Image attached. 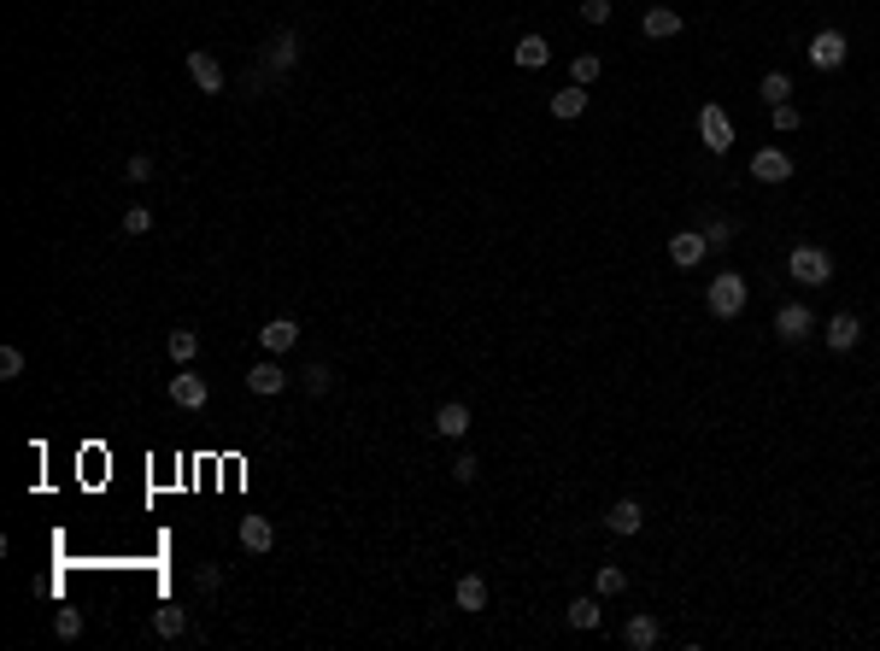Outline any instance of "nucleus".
<instances>
[{
	"label": "nucleus",
	"instance_id": "nucleus-1",
	"mask_svg": "<svg viewBox=\"0 0 880 651\" xmlns=\"http://www.w3.org/2000/svg\"><path fill=\"white\" fill-rule=\"evenodd\" d=\"M746 299H751V287H746L740 270H722V277L704 287V306H711V317H722V323L740 317V311H746Z\"/></svg>",
	"mask_w": 880,
	"mask_h": 651
},
{
	"label": "nucleus",
	"instance_id": "nucleus-2",
	"mask_svg": "<svg viewBox=\"0 0 880 651\" xmlns=\"http://www.w3.org/2000/svg\"><path fill=\"white\" fill-rule=\"evenodd\" d=\"M787 277L804 282V287H822V282H834V258H827L816 241H804V247H792V253H787Z\"/></svg>",
	"mask_w": 880,
	"mask_h": 651
},
{
	"label": "nucleus",
	"instance_id": "nucleus-3",
	"mask_svg": "<svg viewBox=\"0 0 880 651\" xmlns=\"http://www.w3.org/2000/svg\"><path fill=\"white\" fill-rule=\"evenodd\" d=\"M258 65H265L270 77L294 71V65H300V35H294V30H276V35L265 42V53H258Z\"/></svg>",
	"mask_w": 880,
	"mask_h": 651
},
{
	"label": "nucleus",
	"instance_id": "nucleus-4",
	"mask_svg": "<svg viewBox=\"0 0 880 651\" xmlns=\"http://www.w3.org/2000/svg\"><path fill=\"white\" fill-rule=\"evenodd\" d=\"M804 53H810V65H816V71H839V65H846V53H851V42H846L839 30H816Z\"/></svg>",
	"mask_w": 880,
	"mask_h": 651
},
{
	"label": "nucleus",
	"instance_id": "nucleus-5",
	"mask_svg": "<svg viewBox=\"0 0 880 651\" xmlns=\"http://www.w3.org/2000/svg\"><path fill=\"white\" fill-rule=\"evenodd\" d=\"M699 135H704V147H711V153H728V147H734V123H728V112L716 106V100L699 112Z\"/></svg>",
	"mask_w": 880,
	"mask_h": 651
},
{
	"label": "nucleus",
	"instance_id": "nucleus-6",
	"mask_svg": "<svg viewBox=\"0 0 880 651\" xmlns=\"http://www.w3.org/2000/svg\"><path fill=\"white\" fill-rule=\"evenodd\" d=\"M822 341L834 346V353H851V346L863 341V317L857 311H834V317L822 323Z\"/></svg>",
	"mask_w": 880,
	"mask_h": 651
},
{
	"label": "nucleus",
	"instance_id": "nucleus-7",
	"mask_svg": "<svg viewBox=\"0 0 880 651\" xmlns=\"http://www.w3.org/2000/svg\"><path fill=\"white\" fill-rule=\"evenodd\" d=\"M810 329H816V311H810V306H798V299L775 311V335H780L787 346H798V341H804Z\"/></svg>",
	"mask_w": 880,
	"mask_h": 651
},
{
	"label": "nucleus",
	"instance_id": "nucleus-8",
	"mask_svg": "<svg viewBox=\"0 0 880 651\" xmlns=\"http://www.w3.org/2000/svg\"><path fill=\"white\" fill-rule=\"evenodd\" d=\"M170 399H177L182 411H206V399H212V387H206V375H189V364H182L177 375H170Z\"/></svg>",
	"mask_w": 880,
	"mask_h": 651
},
{
	"label": "nucleus",
	"instance_id": "nucleus-9",
	"mask_svg": "<svg viewBox=\"0 0 880 651\" xmlns=\"http://www.w3.org/2000/svg\"><path fill=\"white\" fill-rule=\"evenodd\" d=\"M751 177L758 182H787L792 177V153L787 147H758V153H751Z\"/></svg>",
	"mask_w": 880,
	"mask_h": 651
},
{
	"label": "nucleus",
	"instance_id": "nucleus-10",
	"mask_svg": "<svg viewBox=\"0 0 880 651\" xmlns=\"http://www.w3.org/2000/svg\"><path fill=\"white\" fill-rule=\"evenodd\" d=\"M704 253H711V241H704L699 229H681V235H669V258H675L681 270H699V265H704Z\"/></svg>",
	"mask_w": 880,
	"mask_h": 651
},
{
	"label": "nucleus",
	"instance_id": "nucleus-11",
	"mask_svg": "<svg viewBox=\"0 0 880 651\" xmlns=\"http://www.w3.org/2000/svg\"><path fill=\"white\" fill-rule=\"evenodd\" d=\"M189 77H194L200 94H223V65H218V53H206V47L189 53Z\"/></svg>",
	"mask_w": 880,
	"mask_h": 651
},
{
	"label": "nucleus",
	"instance_id": "nucleus-12",
	"mask_svg": "<svg viewBox=\"0 0 880 651\" xmlns=\"http://www.w3.org/2000/svg\"><path fill=\"white\" fill-rule=\"evenodd\" d=\"M604 529L611 534H640L646 529V505H640V499H616V505L604 510Z\"/></svg>",
	"mask_w": 880,
	"mask_h": 651
},
{
	"label": "nucleus",
	"instance_id": "nucleus-13",
	"mask_svg": "<svg viewBox=\"0 0 880 651\" xmlns=\"http://www.w3.org/2000/svg\"><path fill=\"white\" fill-rule=\"evenodd\" d=\"M294 341H300V323H294V317H270L265 329H258V346H265L270 358H282Z\"/></svg>",
	"mask_w": 880,
	"mask_h": 651
},
{
	"label": "nucleus",
	"instance_id": "nucleus-14",
	"mask_svg": "<svg viewBox=\"0 0 880 651\" xmlns=\"http://www.w3.org/2000/svg\"><path fill=\"white\" fill-rule=\"evenodd\" d=\"M640 35H652V42L681 35V12L675 6H646V12H640Z\"/></svg>",
	"mask_w": 880,
	"mask_h": 651
},
{
	"label": "nucleus",
	"instance_id": "nucleus-15",
	"mask_svg": "<svg viewBox=\"0 0 880 651\" xmlns=\"http://www.w3.org/2000/svg\"><path fill=\"white\" fill-rule=\"evenodd\" d=\"M658 640H663V628H658V617H652V610L628 617V628H623V646H628V651H652Z\"/></svg>",
	"mask_w": 880,
	"mask_h": 651
},
{
	"label": "nucleus",
	"instance_id": "nucleus-16",
	"mask_svg": "<svg viewBox=\"0 0 880 651\" xmlns=\"http://www.w3.org/2000/svg\"><path fill=\"white\" fill-rule=\"evenodd\" d=\"M270 546H276V522L270 517H241V552H270Z\"/></svg>",
	"mask_w": 880,
	"mask_h": 651
},
{
	"label": "nucleus",
	"instance_id": "nucleus-17",
	"mask_svg": "<svg viewBox=\"0 0 880 651\" xmlns=\"http://www.w3.org/2000/svg\"><path fill=\"white\" fill-rule=\"evenodd\" d=\"M435 434H446V441H464L469 434V405L464 399H446V405L435 411Z\"/></svg>",
	"mask_w": 880,
	"mask_h": 651
},
{
	"label": "nucleus",
	"instance_id": "nucleus-18",
	"mask_svg": "<svg viewBox=\"0 0 880 651\" xmlns=\"http://www.w3.org/2000/svg\"><path fill=\"white\" fill-rule=\"evenodd\" d=\"M247 387H253V394H282V387H288V370H282L276 358L265 353V364H253V370H247Z\"/></svg>",
	"mask_w": 880,
	"mask_h": 651
},
{
	"label": "nucleus",
	"instance_id": "nucleus-19",
	"mask_svg": "<svg viewBox=\"0 0 880 651\" xmlns=\"http://www.w3.org/2000/svg\"><path fill=\"white\" fill-rule=\"evenodd\" d=\"M581 112H587V89H581V83H569V89H557V94H552V118L575 123Z\"/></svg>",
	"mask_w": 880,
	"mask_h": 651
},
{
	"label": "nucleus",
	"instance_id": "nucleus-20",
	"mask_svg": "<svg viewBox=\"0 0 880 651\" xmlns=\"http://www.w3.org/2000/svg\"><path fill=\"white\" fill-rule=\"evenodd\" d=\"M452 598H458V610H488V581L481 575H458Z\"/></svg>",
	"mask_w": 880,
	"mask_h": 651
},
{
	"label": "nucleus",
	"instance_id": "nucleus-21",
	"mask_svg": "<svg viewBox=\"0 0 880 651\" xmlns=\"http://www.w3.org/2000/svg\"><path fill=\"white\" fill-rule=\"evenodd\" d=\"M165 353H170V364H194V358H200V335L194 329H170V341H165Z\"/></svg>",
	"mask_w": 880,
	"mask_h": 651
},
{
	"label": "nucleus",
	"instance_id": "nucleus-22",
	"mask_svg": "<svg viewBox=\"0 0 880 651\" xmlns=\"http://www.w3.org/2000/svg\"><path fill=\"white\" fill-rule=\"evenodd\" d=\"M593 593H599V598H623V593H628V569H623V563H599V575H593Z\"/></svg>",
	"mask_w": 880,
	"mask_h": 651
},
{
	"label": "nucleus",
	"instance_id": "nucleus-23",
	"mask_svg": "<svg viewBox=\"0 0 880 651\" xmlns=\"http://www.w3.org/2000/svg\"><path fill=\"white\" fill-rule=\"evenodd\" d=\"M546 59H552V42H546V35H523V42H517V65H523V71H540Z\"/></svg>",
	"mask_w": 880,
	"mask_h": 651
},
{
	"label": "nucleus",
	"instance_id": "nucleus-24",
	"mask_svg": "<svg viewBox=\"0 0 880 651\" xmlns=\"http://www.w3.org/2000/svg\"><path fill=\"white\" fill-rule=\"evenodd\" d=\"M153 634L159 640H182V634H189V617H182L177 605H159L153 610Z\"/></svg>",
	"mask_w": 880,
	"mask_h": 651
},
{
	"label": "nucleus",
	"instance_id": "nucleus-25",
	"mask_svg": "<svg viewBox=\"0 0 880 651\" xmlns=\"http://www.w3.org/2000/svg\"><path fill=\"white\" fill-rule=\"evenodd\" d=\"M564 617H569V628H581V634H587V628H599V617H604V610H599V593L575 598V605H569Z\"/></svg>",
	"mask_w": 880,
	"mask_h": 651
},
{
	"label": "nucleus",
	"instance_id": "nucleus-26",
	"mask_svg": "<svg viewBox=\"0 0 880 651\" xmlns=\"http://www.w3.org/2000/svg\"><path fill=\"white\" fill-rule=\"evenodd\" d=\"M758 94H763V106H787V100H792V77H787V71H769V77L758 83Z\"/></svg>",
	"mask_w": 880,
	"mask_h": 651
},
{
	"label": "nucleus",
	"instance_id": "nucleus-27",
	"mask_svg": "<svg viewBox=\"0 0 880 651\" xmlns=\"http://www.w3.org/2000/svg\"><path fill=\"white\" fill-rule=\"evenodd\" d=\"M569 83H581V89L599 83V53H575V59H569Z\"/></svg>",
	"mask_w": 880,
	"mask_h": 651
},
{
	"label": "nucleus",
	"instance_id": "nucleus-28",
	"mask_svg": "<svg viewBox=\"0 0 880 651\" xmlns=\"http://www.w3.org/2000/svg\"><path fill=\"white\" fill-rule=\"evenodd\" d=\"M300 382H305V394H312V399H317V394H329V382H334V370H329V364H305V370H300Z\"/></svg>",
	"mask_w": 880,
	"mask_h": 651
},
{
	"label": "nucleus",
	"instance_id": "nucleus-29",
	"mask_svg": "<svg viewBox=\"0 0 880 651\" xmlns=\"http://www.w3.org/2000/svg\"><path fill=\"white\" fill-rule=\"evenodd\" d=\"M704 241H711V253L734 247V223H728V218H711V223H704Z\"/></svg>",
	"mask_w": 880,
	"mask_h": 651
},
{
	"label": "nucleus",
	"instance_id": "nucleus-30",
	"mask_svg": "<svg viewBox=\"0 0 880 651\" xmlns=\"http://www.w3.org/2000/svg\"><path fill=\"white\" fill-rule=\"evenodd\" d=\"M769 123H775V135H792V130H798V106H792V100H787V106H769Z\"/></svg>",
	"mask_w": 880,
	"mask_h": 651
},
{
	"label": "nucleus",
	"instance_id": "nucleus-31",
	"mask_svg": "<svg viewBox=\"0 0 880 651\" xmlns=\"http://www.w3.org/2000/svg\"><path fill=\"white\" fill-rule=\"evenodd\" d=\"M53 634H59V640H82V610H59Z\"/></svg>",
	"mask_w": 880,
	"mask_h": 651
},
{
	"label": "nucleus",
	"instance_id": "nucleus-32",
	"mask_svg": "<svg viewBox=\"0 0 880 651\" xmlns=\"http://www.w3.org/2000/svg\"><path fill=\"white\" fill-rule=\"evenodd\" d=\"M147 177H153V159H147V153H130V159H123V182H147Z\"/></svg>",
	"mask_w": 880,
	"mask_h": 651
},
{
	"label": "nucleus",
	"instance_id": "nucleus-33",
	"mask_svg": "<svg viewBox=\"0 0 880 651\" xmlns=\"http://www.w3.org/2000/svg\"><path fill=\"white\" fill-rule=\"evenodd\" d=\"M147 229H153V211H147V206H130V211H123V235H147Z\"/></svg>",
	"mask_w": 880,
	"mask_h": 651
},
{
	"label": "nucleus",
	"instance_id": "nucleus-34",
	"mask_svg": "<svg viewBox=\"0 0 880 651\" xmlns=\"http://www.w3.org/2000/svg\"><path fill=\"white\" fill-rule=\"evenodd\" d=\"M24 375V353L18 346H0V382H18Z\"/></svg>",
	"mask_w": 880,
	"mask_h": 651
},
{
	"label": "nucleus",
	"instance_id": "nucleus-35",
	"mask_svg": "<svg viewBox=\"0 0 880 651\" xmlns=\"http://www.w3.org/2000/svg\"><path fill=\"white\" fill-rule=\"evenodd\" d=\"M218 581H223L218 563H200V569H194V587H200V593H218Z\"/></svg>",
	"mask_w": 880,
	"mask_h": 651
},
{
	"label": "nucleus",
	"instance_id": "nucleus-36",
	"mask_svg": "<svg viewBox=\"0 0 880 651\" xmlns=\"http://www.w3.org/2000/svg\"><path fill=\"white\" fill-rule=\"evenodd\" d=\"M452 475H458V481H476V475H481V458H476V452H458Z\"/></svg>",
	"mask_w": 880,
	"mask_h": 651
},
{
	"label": "nucleus",
	"instance_id": "nucleus-37",
	"mask_svg": "<svg viewBox=\"0 0 880 651\" xmlns=\"http://www.w3.org/2000/svg\"><path fill=\"white\" fill-rule=\"evenodd\" d=\"M581 18H587V24H611V0H581Z\"/></svg>",
	"mask_w": 880,
	"mask_h": 651
}]
</instances>
